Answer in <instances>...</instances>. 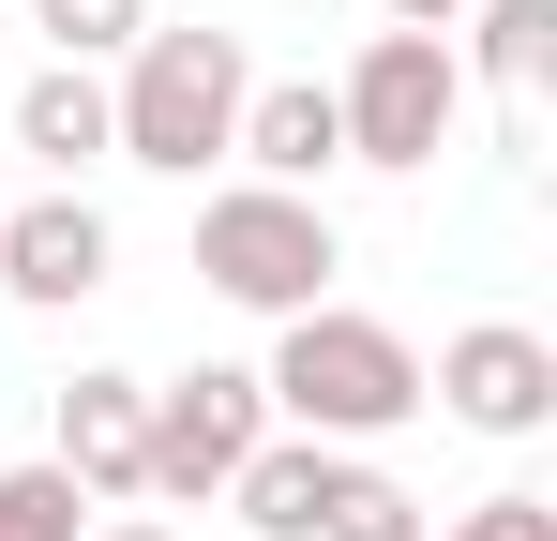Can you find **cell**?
Instances as JSON below:
<instances>
[{"label": "cell", "mask_w": 557, "mask_h": 541, "mask_svg": "<svg viewBox=\"0 0 557 541\" xmlns=\"http://www.w3.org/2000/svg\"><path fill=\"white\" fill-rule=\"evenodd\" d=\"M257 391H272V422H286V437L362 451V437H392V422H422V347H407L392 316L301 301V316H272V361H257Z\"/></svg>", "instance_id": "6da1fadb"}, {"label": "cell", "mask_w": 557, "mask_h": 541, "mask_svg": "<svg viewBox=\"0 0 557 541\" xmlns=\"http://www.w3.org/2000/svg\"><path fill=\"white\" fill-rule=\"evenodd\" d=\"M242 90H257L242 30H136V46H121V90H106V136H121V166L196 180V166H226Z\"/></svg>", "instance_id": "7a4b0ae2"}, {"label": "cell", "mask_w": 557, "mask_h": 541, "mask_svg": "<svg viewBox=\"0 0 557 541\" xmlns=\"http://www.w3.org/2000/svg\"><path fill=\"white\" fill-rule=\"evenodd\" d=\"M332 211L317 196H286V180H226L211 211H196V286L211 301H242V316H301V301H332Z\"/></svg>", "instance_id": "3957f363"}, {"label": "cell", "mask_w": 557, "mask_h": 541, "mask_svg": "<svg viewBox=\"0 0 557 541\" xmlns=\"http://www.w3.org/2000/svg\"><path fill=\"white\" fill-rule=\"evenodd\" d=\"M332 121H347V166L422 180L437 151H453V121H467V61H453V30H376L362 61L332 76Z\"/></svg>", "instance_id": "277c9868"}, {"label": "cell", "mask_w": 557, "mask_h": 541, "mask_svg": "<svg viewBox=\"0 0 557 541\" xmlns=\"http://www.w3.org/2000/svg\"><path fill=\"white\" fill-rule=\"evenodd\" d=\"M272 437V391L242 376V361H196V376H166L151 391V481L136 496H182V512H211L226 496V466Z\"/></svg>", "instance_id": "5b68a950"}, {"label": "cell", "mask_w": 557, "mask_h": 541, "mask_svg": "<svg viewBox=\"0 0 557 541\" xmlns=\"http://www.w3.org/2000/svg\"><path fill=\"white\" fill-rule=\"evenodd\" d=\"M422 406H453L467 437H543L557 422V347L528 316H467L453 347L422 361Z\"/></svg>", "instance_id": "8992f818"}, {"label": "cell", "mask_w": 557, "mask_h": 541, "mask_svg": "<svg viewBox=\"0 0 557 541\" xmlns=\"http://www.w3.org/2000/svg\"><path fill=\"white\" fill-rule=\"evenodd\" d=\"M106 270H121V241H106V211L61 180V196H30V211H0V301H30V316H76Z\"/></svg>", "instance_id": "52a82bcc"}, {"label": "cell", "mask_w": 557, "mask_h": 541, "mask_svg": "<svg viewBox=\"0 0 557 541\" xmlns=\"http://www.w3.org/2000/svg\"><path fill=\"white\" fill-rule=\"evenodd\" d=\"M46 466H61L76 496H136V481H151V376H76Z\"/></svg>", "instance_id": "ba28073f"}, {"label": "cell", "mask_w": 557, "mask_h": 541, "mask_svg": "<svg viewBox=\"0 0 557 541\" xmlns=\"http://www.w3.org/2000/svg\"><path fill=\"white\" fill-rule=\"evenodd\" d=\"M257 180H286V196H317V180L347 166V121H332V76H257L242 90V136H226Z\"/></svg>", "instance_id": "9c48e42d"}, {"label": "cell", "mask_w": 557, "mask_h": 541, "mask_svg": "<svg viewBox=\"0 0 557 541\" xmlns=\"http://www.w3.org/2000/svg\"><path fill=\"white\" fill-rule=\"evenodd\" d=\"M332 481H347V451H332V437H286V422H272V437L226 466V512H242L257 541H317V527H332Z\"/></svg>", "instance_id": "30bf717a"}, {"label": "cell", "mask_w": 557, "mask_h": 541, "mask_svg": "<svg viewBox=\"0 0 557 541\" xmlns=\"http://www.w3.org/2000/svg\"><path fill=\"white\" fill-rule=\"evenodd\" d=\"M15 151H30V166H106V151H121V136H106V76L91 61H46V76L15 90Z\"/></svg>", "instance_id": "8fae6325"}, {"label": "cell", "mask_w": 557, "mask_h": 541, "mask_svg": "<svg viewBox=\"0 0 557 541\" xmlns=\"http://www.w3.org/2000/svg\"><path fill=\"white\" fill-rule=\"evenodd\" d=\"M467 76H497V90H543L557 76V0H467V46H453Z\"/></svg>", "instance_id": "7c38bea8"}, {"label": "cell", "mask_w": 557, "mask_h": 541, "mask_svg": "<svg viewBox=\"0 0 557 541\" xmlns=\"http://www.w3.org/2000/svg\"><path fill=\"white\" fill-rule=\"evenodd\" d=\"M0 541H91V496L61 466H0Z\"/></svg>", "instance_id": "4fadbf2b"}, {"label": "cell", "mask_w": 557, "mask_h": 541, "mask_svg": "<svg viewBox=\"0 0 557 541\" xmlns=\"http://www.w3.org/2000/svg\"><path fill=\"white\" fill-rule=\"evenodd\" d=\"M317 541H437V527H422V496H407V481L347 466V481H332V527H317Z\"/></svg>", "instance_id": "5bb4252c"}, {"label": "cell", "mask_w": 557, "mask_h": 541, "mask_svg": "<svg viewBox=\"0 0 557 541\" xmlns=\"http://www.w3.org/2000/svg\"><path fill=\"white\" fill-rule=\"evenodd\" d=\"M30 30H46L61 61H121V46L151 30V0H30Z\"/></svg>", "instance_id": "9a60e30c"}, {"label": "cell", "mask_w": 557, "mask_h": 541, "mask_svg": "<svg viewBox=\"0 0 557 541\" xmlns=\"http://www.w3.org/2000/svg\"><path fill=\"white\" fill-rule=\"evenodd\" d=\"M437 541H557V496H482V512H453Z\"/></svg>", "instance_id": "2e32d148"}, {"label": "cell", "mask_w": 557, "mask_h": 541, "mask_svg": "<svg viewBox=\"0 0 557 541\" xmlns=\"http://www.w3.org/2000/svg\"><path fill=\"white\" fill-rule=\"evenodd\" d=\"M453 15H467V0H392V30H453Z\"/></svg>", "instance_id": "e0dca14e"}, {"label": "cell", "mask_w": 557, "mask_h": 541, "mask_svg": "<svg viewBox=\"0 0 557 541\" xmlns=\"http://www.w3.org/2000/svg\"><path fill=\"white\" fill-rule=\"evenodd\" d=\"M91 541H182V527H151V512H121V527H91Z\"/></svg>", "instance_id": "ac0fdd59"}]
</instances>
